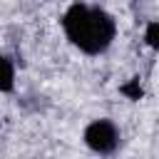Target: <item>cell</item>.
<instances>
[{"label": "cell", "mask_w": 159, "mask_h": 159, "mask_svg": "<svg viewBox=\"0 0 159 159\" xmlns=\"http://www.w3.org/2000/svg\"><path fill=\"white\" fill-rule=\"evenodd\" d=\"M119 92L129 99V102H139L142 97H144V89H142V82H139V77H132V80H127L122 87H119Z\"/></svg>", "instance_id": "4"}, {"label": "cell", "mask_w": 159, "mask_h": 159, "mask_svg": "<svg viewBox=\"0 0 159 159\" xmlns=\"http://www.w3.org/2000/svg\"><path fill=\"white\" fill-rule=\"evenodd\" d=\"M144 42H147V47L159 50V20H152L144 27Z\"/></svg>", "instance_id": "5"}, {"label": "cell", "mask_w": 159, "mask_h": 159, "mask_svg": "<svg viewBox=\"0 0 159 159\" xmlns=\"http://www.w3.org/2000/svg\"><path fill=\"white\" fill-rule=\"evenodd\" d=\"M15 87V65L10 57L0 55V92H12Z\"/></svg>", "instance_id": "3"}, {"label": "cell", "mask_w": 159, "mask_h": 159, "mask_svg": "<svg viewBox=\"0 0 159 159\" xmlns=\"http://www.w3.org/2000/svg\"><path fill=\"white\" fill-rule=\"evenodd\" d=\"M82 137H84V144H87L94 154H99V157H109V154H114L117 147H119V129H117V124H114L112 119H107V117L89 122V124L84 127V134H82Z\"/></svg>", "instance_id": "2"}, {"label": "cell", "mask_w": 159, "mask_h": 159, "mask_svg": "<svg viewBox=\"0 0 159 159\" xmlns=\"http://www.w3.org/2000/svg\"><path fill=\"white\" fill-rule=\"evenodd\" d=\"M62 30H65V37L70 40V45L77 47L80 52L102 55L114 42L117 22L107 10H102L97 5L72 2L62 15Z\"/></svg>", "instance_id": "1"}]
</instances>
